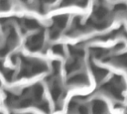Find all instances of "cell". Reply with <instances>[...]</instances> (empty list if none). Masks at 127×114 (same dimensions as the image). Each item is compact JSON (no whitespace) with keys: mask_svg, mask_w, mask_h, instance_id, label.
<instances>
[{"mask_svg":"<svg viewBox=\"0 0 127 114\" xmlns=\"http://www.w3.org/2000/svg\"><path fill=\"white\" fill-rule=\"evenodd\" d=\"M87 113H88L87 107H85L84 105H80L78 107V114H87Z\"/></svg>","mask_w":127,"mask_h":114,"instance_id":"9a60e30c","label":"cell"},{"mask_svg":"<svg viewBox=\"0 0 127 114\" xmlns=\"http://www.w3.org/2000/svg\"><path fill=\"white\" fill-rule=\"evenodd\" d=\"M116 63H118V65L123 66V67H127V54L121 55L119 57H117L115 58Z\"/></svg>","mask_w":127,"mask_h":114,"instance_id":"8fae6325","label":"cell"},{"mask_svg":"<svg viewBox=\"0 0 127 114\" xmlns=\"http://www.w3.org/2000/svg\"><path fill=\"white\" fill-rule=\"evenodd\" d=\"M60 67H61V64H60L59 61H54V62H53V68H54V72H55V73H56V72H57V73L59 72Z\"/></svg>","mask_w":127,"mask_h":114,"instance_id":"2e32d148","label":"cell"},{"mask_svg":"<svg viewBox=\"0 0 127 114\" xmlns=\"http://www.w3.org/2000/svg\"><path fill=\"white\" fill-rule=\"evenodd\" d=\"M106 53H107V51H105L103 49H100V48H94V49H92V54L97 58H99L101 57H104L106 55Z\"/></svg>","mask_w":127,"mask_h":114,"instance_id":"7c38bea8","label":"cell"},{"mask_svg":"<svg viewBox=\"0 0 127 114\" xmlns=\"http://www.w3.org/2000/svg\"><path fill=\"white\" fill-rule=\"evenodd\" d=\"M53 51H54L55 54H58V55H64V48H63L61 45L54 46V47H53Z\"/></svg>","mask_w":127,"mask_h":114,"instance_id":"4fadbf2b","label":"cell"},{"mask_svg":"<svg viewBox=\"0 0 127 114\" xmlns=\"http://www.w3.org/2000/svg\"><path fill=\"white\" fill-rule=\"evenodd\" d=\"M51 94H52V97L55 101H58L60 96L62 95V88L60 87L59 84H54L53 85V88L51 89Z\"/></svg>","mask_w":127,"mask_h":114,"instance_id":"52a82bcc","label":"cell"},{"mask_svg":"<svg viewBox=\"0 0 127 114\" xmlns=\"http://www.w3.org/2000/svg\"><path fill=\"white\" fill-rule=\"evenodd\" d=\"M79 66H80L79 59H78V58H73L72 61H70V62H68V63L66 64L65 68H66V71H67V72H71V71H74V70L78 69Z\"/></svg>","mask_w":127,"mask_h":114,"instance_id":"8992f818","label":"cell"},{"mask_svg":"<svg viewBox=\"0 0 127 114\" xmlns=\"http://www.w3.org/2000/svg\"><path fill=\"white\" fill-rule=\"evenodd\" d=\"M93 114H103L106 110V105L101 100H95L92 106Z\"/></svg>","mask_w":127,"mask_h":114,"instance_id":"5b68a950","label":"cell"},{"mask_svg":"<svg viewBox=\"0 0 127 114\" xmlns=\"http://www.w3.org/2000/svg\"><path fill=\"white\" fill-rule=\"evenodd\" d=\"M39 108L42 110V111H44V112H46V113H48L49 112V105H48V103L47 102H43V103H40V105H39Z\"/></svg>","mask_w":127,"mask_h":114,"instance_id":"5bb4252c","label":"cell"},{"mask_svg":"<svg viewBox=\"0 0 127 114\" xmlns=\"http://www.w3.org/2000/svg\"><path fill=\"white\" fill-rule=\"evenodd\" d=\"M43 41H44V33L41 32V33H38V34L31 36L28 39L26 46L31 51H38L42 48Z\"/></svg>","mask_w":127,"mask_h":114,"instance_id":"6da1fadb","label":"cell"},{"mask_svg":"<svg viewBox=\"0 0 127 114\" xmlns=\"http://www.w3.org/2000/svg\"><path fill=\"white\" fill-rule=\"evenodd\" d=\"M54 22H55V24H54L53 27L60 31V30H62V29H64L65 27L66 22H67V17L65 15L57 16V17L54 18Z\"/></svg>","mask_w":127,"mask_h":114,"instance_id":"277c9868","label":"cell"},{"mask_svg":"<svg viewBox=\"0 0 127 114\" xmlns=\"http://www.w3.org/2000/svg\"><path fill=\"white\" fill-rule=\"evenodd\" d=\"M69 51H70V54L71 56L74 57V58H78L83 57L84 55V52L81 50V49H78V48H74V47H70L69 48Z\"/></svg>","mask_w":127,"mask_h":114,"instance_id":"30bf717a","label":"cell"},{"mask_svg":"<svg viewBox=\"0 0 127 114\" xmlns=\"http://www.w3.org/2000/svg\"><path fill=\"white\" fill-rule=\"evenodd\" d=\"M87 81V76L84 73H79V74H75L73 76H71L68 80L67 83L68 84H76V85H80V84H86Z\"/></svg>","mask_w":127,"mask_h":114,"instance_id":"7a4b0ae2","label":"cell"},{"mask_svg":"<svg viewBox=\"0 0 127 114\" xmlns=\"http://www.w3.org/2000/svg\"><path fill=\"white\" fill-rule=\"evenodd\" d=\"M90 67H91V70H92V73L94 75V77L97 79V80H101L105 77V75L107 74V70L104 69V68H101L99 66H96L94 64H90Z\"/></svg>","mask_w":127,"mask_h":114,"instance_id":"3957f363","label":"cell"},{"mask_svg":"<svg viewBox=\"0 0 127 114\" xmlns=\"http://www.w3.org/2000/svg\"><path fill=\"white\" fill-rule=\"evenodd\" d=\"M106 14H107V9L104 7H99V8L94 9V15L97 20H101L102 18L106 16Z\"/></svg>","mask_w":127,"mask_h":114,"instance_id":"9c48e42d","label":"cell"},{"mask_svg":"<svg viewBox=\"0 0 127 114\" xmlns=\"http://www.w3.org/2000/svg\"><path fill=\"white\" fill-rule=\"evenodd\" d=\"M24 26L29 30H35L39 28V23L34 19H25L24 20Z\"/></svg>","mask_w":127,"mask_h":114,"instance_id":"ba28073f","label":"cell"}]
</instances>
